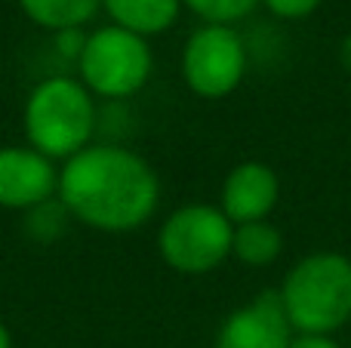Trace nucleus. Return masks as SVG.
<instances>
[{
    "label": "nucleus",
    "instance_id": "nucleus-1",
    "mask_svg": "<svg viewBox=\"0 0 351 348\" xmlns=\"http://www.w3.org/2000/svg\"><path fill=\"white\" fill-rule=\"evenodd\" d=\"M59 201L77 222L99 232H136L160 201L158 173L121 145H86L59 170Z\"/></svg>",
    "mask_w": 351,
    "mask_h": 348
},
{
    "label": "nucleus",
    "instance_id": "nucleus-2",
    "mask_svg": "<svg viewBox=\"0 0 351 348\" xmlns=\"http://www.w3.org/2000/svg\"><path fill=\"white\" fill-rule=\"evenodd\" d=\"M278 293L293 333L333 336L351 321V259L311 253L287 271Z\"/></svg>",
    "mask_w": 351,
    "mask_h": 348
},
{
    "label": "nucleus",
    "instance_id": "nucleus-3",
    "mask_svg": "<svg viewBox=\"0 0 351 348\" xmlns=\"http://www.w3.org/2000/svg\"><path fill=\"white\" fill-rule=\"evenodd\" d=\"M96 129L93 92L74 77H47L25 102V136L49 160H68L84 151Z\"/></svg>",
    "mask_w": 351,
    "mask_h": 348
},
{
    "label": "nucleus",
    "instance_id": "nucleus-4",
    "mask_svg": "<svg viewBox=\"0 0 351 348\" xmlns=\"http://www.w3.org/2000/svg\"><path fill=\"white\" fill-rule=\"evenodd\" d=\"M77 68L90 92L102 99H130L148 84L154 55L145 37L117 25H105L86 37Z\"/></svg>",
    "mask_w": 351,
    "mask_h": 348
},
{
    "label": "nucleus",
    "instance_id": "nucleus-5",
    "mask_svg": "<svg viewBox=\"0 0 351 348\" xmlns=\"http://www.w3.org/2000/svg\"><path fill=\"white\" fill-rule=\"evenodd\" d=\"M234 225L219 207L188 203L160 225L158 247L164 262L179 275H206L231 256Z\"/></svg>",
    "mask_w": 351,
    "mask_h": 348
},
{
    "label": "nucleus",
    "instance_id": "nucleus-6",
    "mask_svg": "<svg viewBox=\"0 0 351 348\" xmlns=\"http://www.w3.org/2000/svg\"><path fill=\"white\" fill-rule=\"evenodd\" d=\"M182 74L191 92L225 99L247 74V47L231 25H200L182 49Z\"/></svg>",
    "mask_w": 351,
    "mask_h": 348
},
{
    "label": "nucleus",
    "instance_id": "nucleus-7",
    "mask_svg": "<svg viewBox=\"0 0 351 348\" xmlns=\"http://www.w3.org/2000/svg\"><path fill=\"white\" fill-rule=\"evenodd\" d=\"M290 343L293 327L278 290H265L250 306L231 312L216 336V348H290Z\"/></svg>",
    "mask_w": 351,
    "mask_h": 348
},
{
    "label": "nucleus",
    "instance_id": "nucleus-8",
    "mask_svg": "<svg viewBox=\"0 0 351 348\" xmlns=\"http://www.w3.org/2000/svg\"><path fill=\"white\" fill-rule=\"evenodd\" d=\"M59 191V170L34 148H0V207L34 210Z\"/></svg>",
    "mask_w": 351,
    "mask_h": 348
},
{
    "label": "nucleus",
    "instance_id": "nucleus-9",
    "mask_svg": "<svg viewBox=\"0 0 351 348\" xmlns=\"http://www.w3.org/2000/svg\"><path fill=\"white\" fill-rule=\"evenodd\" d=\"M278 197H280L278 173L268 164H259V160H243L225 176L219 210L228 216L231 225L262 222L278 207Z\"/></svg>",
    "mask_w": 351,
    "mask_h": 348
},
{
    "label": "nucleus",
    "instance_id": "nucleus-10",
    "mask_svg": "<svg viewBox=\"0 0 351 348\" xmlns=\"http://www.w3.org/2000/svg\"><path fill=\"white\" fill-rule=\"evenodd\" d=\"M102 6L117 28H127L139 37H154L176 25L182 0H102Z\"/></svg>",
    "mask_w": 351,
    "mask_h": 348
},
{
    "label": "nucleus",
    "instance_id": "nucleus-11",
    "mask_svg": "<svg viewBox=\"0 0 351 348\" xmlns=\"http://www.w3.org/2000/svg\"><path fill=\"white\" fill-rule=\"evenodd\" d=\"M19 6L34 25L59 34L86 25L102 10V0H19Z\"/></svg>",
    "mask_w": 351,
    "mask_h": 348
},
{
    "label": "nucleus",
    "instance_id": "nucleus-12",
    "mask_svg": "<svg viewBox=\"0 0 351 348\" xmlns=\"http://www.w3.org/2000/svg\"><path fill=\"white\" fill-rule=\"evenodd\" d=\"M280 232L271 225V222H243V225H234V238H231V256H237L243 265H271L274 259L280 256Z\"/></svg>",
    "mask_w": 351,
    "mask_h": 348
},
{
    "label": "nucleus",
    "instance_id": "nucleus-13",
    "mask_svg": "<svg viewBox=\"0 0 351 348\" xmlns=\"http://www.w3.org/2000/svg\"><path fill=\"white\" fill-rule=\"evenodd\" d=\"M182 6H188L206 25H231L250 16L259 6V0H182Z\"/></svg>",
    "mask_w": 351,
    "mask_h": 348
},
{
    "label": "nucleus",
    "instance_id": "nucleus-14",
    "mask_svg": "<svg viewBox=\"0 0 351 348\" xmlns=\"http://www.w3.org/2000/svg\"><path fill=\"white\" fill-rule=\"evenodd\" d=\"M280 18H305L321 6V0H259Z\"/></svg>",
    "mask_w": 351,
    "mask_h": 348
},
{
    "label": "nucleus",
    "instance_id": "nucleus-15",
    "mask_svg": "<svg viewBox=\"0 0 351 348\" xmlns=\"http://www.w3.org/2000/svg\"><path fill=\"white\" fill-rule=\"evenodd\" d=\"M56 40H59V47H62V55H68V59L77 62L80 59V49H84V43H86V37L80 34V28H68V31H59V34H56Z\"/></svg>",
    "mask_w": 351,
    "mask_h": 348
},
{
    "label": "nucleus",
    "instance_id": "nucleus-16",
    "mask_svg": "<svg viewBox=\"0 0 351 348\" xmlns=\"http://www.w3.org/2000/svg\"><path fill=\"white\" fill-rule=\"evenodd\" d=\"M290 348H342V345L333 336H305V333H299V336H293Z\"/></svg>",
    "mask_w": 351,
    "mask_h": 348
},
{
    "label": "nucleus",
    "instance_id": "nucleus-17",
    "mask_svg": "<svg viewBox=\"0 0 351 348\" xmlns=\"http://www.w3.org/2000/svg\"><path fill=\"white\" fill-rule=\"evenodd\" d=\"M0 348H12V336H10V330L3 327V321H0Z\"/></svg>",
    "mask_w": 351,
    "mask_h": 348
}]
</instances>
